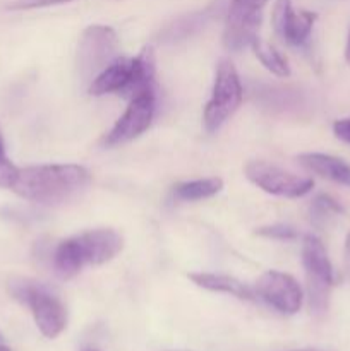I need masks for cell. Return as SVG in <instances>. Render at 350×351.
Listing matches in <instances>:
<instances>
[{"instance_id": "obj_16", "label": "cell", "mask_w": 350, "mask_h": 351, "mask_svg": "<svg viewBox=\"0 0 350 351\" xmlns=\"http://www.w3.org/2000/svg\"><path fill=\"white\" fill-rule=\"evenodd\" d=\"M223 189V180L218 177L199 178V180L180 182L174 187L172 195L175 201L180 202H198L213 197Z\"/></svg>"}, {"instance_id": "obj_4", "label": "cell", "mask_w": 350, "mask_h": 351, "mask_svg": "<svg viewBox=\"0 0 350 351\" xmlns=\"http://www.w3.org/2000/svg\"><path fill=\"white\" fill-rule=\"evenodd\" d=\"M119 36L115 29L103 24H91L81 33L75 53L78 74L82 82H91L119 55Z\"/></svg>"}, {"instance_id": "obj_27", "label": "cell", "mask_w": 350, "mask_h": 351, "mask_svg": "<svg viewBox=\"0 0 350 351\" xmlns=\"http://www.w3.org/2000/svg\"><path fill=\"white\" fill-rule=\"evenodd\" d=\"M82 351H98V350H93V348H84Z\"/></svg>"}, {"instance_id": "obj_12", "label": "cell", "mask_w": 350, "mask_h": 351, "mask_svg": "<svg viewBox=\"0 0 350 351\" xmlns=\"http://www.w3.org/2000/svg\"><path fill=\"white\" fill-rule=\"evenodd\" d=\"M132 81V58L117 57L112 64L106 65L95 79L88 84L91 96L120 95L124 96Z\"/></svg>"}, {"instance_id": "obj_14", "label": "cell", "mask_w": 350, "mask_h": 351, "mask_svg": "<svg viewBox=\"0 0 350 351\" xmlns=\"http://www.w3.org/2000/svg\"><path fill=\"white\" fill-rule=\"evenodd\" d=\"M189 280L199 288H205L208 291H216V293L232 295L244 302L256 300V293L250 287L242 283L237 278L229 276V274H215V273H191Z\"/></svg>"}, {"instance_id": "obj_11", "label": "cell", "mask_w": 350, "mask_h": 351, "mask_svg": "<svg viewBox=\"0 0 350 351\" xmlns=\"http://www.w3.org/2000/svg\"><path fill=\"white\" fill-rule=\"evenodd\" d=\"M84 266H102L115 259L124 249V239L112 228H96L74 235Z\"/></svg>"}, {"instance_id": "obj_2", "label": "cell", "mask_w": 350, "mask_h": 351, "mask_svg": "<svg viewBox=\"0 0 350 351\" xmlns=\"http://www.w3.org/2000/svg\"><path fill=\"white\" fill-rule=\"evenodd\" d=\"M9 293L30 308L34 324L45 338L54 339L62 335L67 326V311L47 287L27 278H14L9 281Z\"/></svg>"}, {"instance_id": "obj_9", "label": "cell", "mask_w": 350, "mask_h": 351, "mask_svg": "<svg viewBox=\"0 0 350 351\" xmlns=\"http://www.w3.org/2000/svg\"><path fill=\"white\" fill-rule=\"evenodd\" d=\"M256 298L283 315L297 314L304 304V290L294 276L281 271H266L254 287Z\"/></svg>"}, {"instance_id": "obj_5", "label": "cell", "mask_w": 350, "mask_h": 351, "mask_svg": "<svg viewBox=\"0 0 350 351\" xmlns=\"http://www.w3.org/2000/svg\"><path fill=\"white\" fill-rule=\"evenodd\" d=\"M302 266L307 278V300L312 307L329 304V291L336 283L335 269L325 245L316 235H305L302 240Z\"/></svg>"}, {"instance_id": "obj_18", "label": "cell", "mask_w": 350, "mask_h": 351, "mask_svg": "<svg viewBox=\"0 0 350 351\" xmlns=\"http://www.w3.org/2000/svg\"><path fill=\"white\" fill-rule=\"evenodd\" d=\"M340 215H343V208L336 199L328 194L316 195L309 206V219L316 228H325Z\"/></svg>"}, {"instance_id": "obj_22", "label": "cell", "mask_w": 350, "mask_h": 351, "mask_svg": "<svg viewBox=\"0 0 350 351\" xmlns=\"http://www.w3.org/2000/svg\"><path fill=\"white\" fill-rule=\"evenodd\" d=\"M333 134H335L336 139H340L342 143L350 144V117L335 120V123H333Z\"/></svg>"}, {"instance_id": "obj_26", "label": "cell", "mask_w": 350, "mask_h": 351, "mask_svg": "<svg viewBox=\"0 0 350 351\" xmlns=\"http://www.w3.org/2000/svg\"><path fill=\"white\" fill-rule=\"evenodd\" d=\"M0 351H10V350L7 348V346H0Z\"/></svg>"}, {"instance_id": "obj_21", "label": "cell", "mask_w": 350, "mask_h": 351, "mask_svg": "<svg viewBox=\"0 0 350 351\" xmlns=\"http://www.w3.org/2000/svg\"><path fill=\"white\" fill-rule=\"evenodd\" d=\"M72 2V0H14L9 3L10 10H27V9H41V7L62 5V3Z\"/></svg>"}, {"instance_id": "obj_10", "label": "cell", "mask_w": 350, "mask_h": 351, "mask_svg": "<svg viewBox=\"0 0 350 351\" xmlns=\"http://www.w3.org/2000/svg\"><path fill=\"white\" fill-rule=\"evenodd\" d=\"M316 16L311 10H295L292 0H277L273 9L275 31L285 43L302 47L307 43L314 27Z\"/></svg>"}, {"instance_id": "obj_1", "label": "cell", "mask_w": 350, "mask_h": 351, "mask_svg": "<svg viewBox=\"0 0 350 351\" xmlns=\"http://www.w3.org/2000/svg\"><path fill=\"white\" fill-rule=\"evenodd\" d=\"M91 184L81 165H36L19 168L10 191L40 206H60L78 199Z\"/></svg>"}, {"instance_id": "obj_13", "label": "cell", "mask_w": 350, "mask_h": 351, "mask_svg": "<svg viewBox=\"0 0 350 351\" xmlns=\"http://www.w3.org/2000/svg\"><path fill=\"white\" fill-rule=\"evenodd\" d=\"M297 161L311 173L350 187V165L342 158L325 153H304L299 154Z\"/></svg>"}, {"instance_id": "obj_20", "label": "cell", "mask_w": 350, "mask_h": 351, "mask_svg": "<svg viewBox=\"0 0 350 351\" xmlns=\"http://www.w3.org/2000/svg\"><path fill=\"white\" fill-rule=\"evenodd\" d=\"M256 235L264 237V239H273V240H295L299 237V232L292 225L275 223V225L261 226V228H257Z\"/></svg>"}, {"instance_id": "obj_7", "label": "cell", "mask_w": 350, "mask_h": 351, "mask_svg": "<svg viewBox=\"0 0 350 351\" xmlns=\"http://www.w3.org/2000/svg\"><path fill=\"white\" fill-rule=\"evenodd\" d=\"M268 0H230L223 29V47L229 51H240L250 47L263 21Z\"/></svg>"}, {"instance_id": "obj_24", "label": "cell", "mask_w": 350, "mask_h": 351, "mask_svg": "<svg viewBox=\"0 0 350 351\" xmlns=\"http://www.w3.org/2000/svg\"><path fill=\"white\" fill-rule=\"evenodd\" d=\"M345 60L347 64L350 65V31H349V36H347V45H345Z\"/></svg>"}, {"instance_id": "obj_23", "label": "cell", "mask_w": 350, "mask_h": 351, "mask_svg": "<svg viewBox=\"0 0 350 351\" xmlns=\"http://www.w3.org/2000/svg\"><path fill=\"white\" fill-rule=\"evenodd\" d=\"M343 263H345V273L350 281V233L345 239V249H343Z\"/></svg>"}, {"instance_id": "obj_19", "label": "cell", "mask_w": 350, "mask_h": 351, "mask_svg": "<svg viewBox=\"0 0 350 351\" xmlns=\"http://www.w3.org/2000/svg\"><path fill=\"white\" fill-rule=\"evenodd\" d=\"M19 168L9 160L5 153V141H3L2 129H0V189H10L17 177Z\"/></svg>"}, {"instance_id": "obj_15", "label": "cell", "mask_w": 350, "mask_h": 351, "mask_svg": "<svg viewBox=\"0 0 350 351\" xmlns=\"http://www.w3.org/2000/svg\"><path fill=\"white\" fill-rule=\"evenodd\" d=\"M51 264H54L55 274L60 280H72V278L81 273L84 263H82L81 256H79L74 237L62 240L58 243L54 252V257H51Z\"/></svg>"}, {"instance_id": "obj_8", "label": "cell", "mask_w": 350, "mask_h": 351, "mask_svg": "<svg viewBox=\"0 0 350 351\" xmlns=\"http://www.w3.org/2000/svg\"><path fill=\"white\" fill-rule=\"evenodd\" d=\"M154 110H156V93H154V89H150V91H144L130 98L126 112L117 120L115 125L110 129V132L103 137V144L106 147L122 146V144H127L143 136L150 129L151 122H153Z\"/></svg>"}, {"instance_id": "obj_25", "label": "cell", "mask_w": 350, "mask_h": 351, "mask_svg": "<svg viewBox=\"0 0 350 351\" xmlns=\"http://www.w3.org/2000/svg\"><path fill=\"white\" fill-rule=\"evenodd\" d=\"M290 351H326V350H319V348H301V350H290Z\"/></svg>"}, {"instance_id": "obj_17", "label": "cell", "mask_w": 350, "mask_h": 351, "mask_svg": "<svg viewBox=\"0 0 350 351\" xmlns=\"http://www.w3.org/2000/svg\"><path fill=\"white\" fill-rule=\"evenodd\" d=\"M250 48H253L254 55L257 57V60L264 65L266 71H270L271 74L277 75V77L287 79L290 77V65H288V60L268 41H264L263 38L256 36L250 43Z\"/></svg>"}, {"instance_id": "obj_6", "label": "cell", "mask_w": 350, "mask_h": 351, "mask_svg": "<svg viewBox=\"0 0 350 351\" xmlns=\"http://www.w3.org/2000/svg\"><path fill=\"white\" fill-rule=\"evenodd\" d=\"M247 180L263 192L278 197L299 199L307 195L314 187V180L307 177H299L292 171L283 170L266 161H249L244 168Z\"/></svg>"}, {"instance_id": "obj_3", "label": "cell", "mask_w": 350, "mask_h": 351, "mask_svg": "<svg viewBox=\"0 0 350 351\" xmlns=\"http://www.w3.org/2000/svg\"><path fill=\"white\" fill-rule=\"evenodd\" d=\"M244 98V88L239 72L229 58H222L216 65L215 82H213L211 98L206 103L202 113V125L206 132L213 134L233 117L240 108Z\"/></svg>"}]
</instances>
